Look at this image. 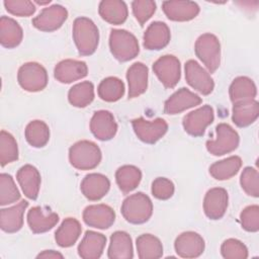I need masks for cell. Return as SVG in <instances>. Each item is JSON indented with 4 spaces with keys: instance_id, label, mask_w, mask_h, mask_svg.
I'll return each instance as SVG.
<instances>
[{
    "instance_id": "17",
    "label": "cell",
    "mask_w": 259,
    "mask_h": 259,
    "mask_svg": "<svg viewBox=\"0 0 259 259\" xmlns=\"http://www.w3.org/2000/svg\"><path fill=\"white\" fill-rule=\"evenodd\" d=\"M90 131L100 141L111 140L117 132V123L113 114L108 110L94 112L90 120Z\"/></svg>"
},
{
    "instance_id": "45",
    "label": "cell",
    "mask_w": 259,
    "mask_h": 259,
    "mask_svg": "<svg viewBox=\"0 0 259 259\" xmlns=\"http://www.w3.org/2000/svg\"><path fill=\"white\" fill-rule=\"evenodd\" d=\"M3 4L12 15L27 17L35 12V5L29 0H5Z\"/></svg>"
},
{
    "instance_id": "4",
    "label": "cell",
    "mask_w": 259,
    "mask_h": 259,
    "mask_svg": "<svg viewBox=\"0 0 259 259\" xmlns=\"http://www.w3.org/2000/svg\"><path fill=\"white\" fill-rule=\"evenodd\" d=\"M109 49L112 56L119 62L133 60L140 52L137 37L125 29H112L110 31Z\"/></svg>"
},
{
    "instance_id": "34",
    "label": "cell",
    "mask_w": 259,
    "mask_h": 259,
    "mask_svg": "<svg viewBox=\"0 0 259 259\" xmlns=\"http://www.w3.org/2000/svg\"><path fill=\"white\" fill-rule=\"evenodd\" d=\"M136 245L140 259H158L163 255V245L154 235L143 234L139 236Z\"/></svg>"
},
{
    "instance_id": "11",
    "label": "cell",
    "mask_w": 259,
    "mask_h": 259,
    "mask_svg": "<svg viewBox=\"0 0 259 259\" xmlns=\"http://www.w3.org/2000/svg\"><path fill=\"white\" fill-rule=\"evenodd\" d=\"M68 18L67 9L60 5L54 4L44 8L37 16L32 19V25L40 31H55L59 29Z\"/></svg>"
},
{
    "instance_id": "24",
    "label": "cell",
    "mask_w": 259,
    "mask_h": 259,
    "mask_svg": "<svg viewBox=\"0 0 259 259\" xmlns=\"http://www.w3.org/2000/svg\"><path fill=\"white\" fill-rule=\"evenodd\" d=\"M148 67L141 63H134L126 72L128 83V99L139 97L144 94L148 88Z\"/></svg>"
},
{
    "instance_id": "9",
    "label": "cell",
    "mask_w": 259,
    "mask_h": 259,
    "mask_svg": "<svg viewBox=\"0 0 259 259\" xmlns=\"http://www.w3.org/2000/svg\"><path fill=\"white\" fill-rule=\"evenodd\" d=\"M132 125L137 137L146 144H155L168 131V124L163 118H156L148 120L143 117L135 118L132 120Z\"/></svg>"
},
{
    "instance_id": "13",
    "label": "cell",
    "mask_w": 259,
    "mask_h": 259,
    "mask_svg": "<svg viewBox=\"0 0 259 259\" xmlns=\"http://www.w3.org/2000/svg\"><path fill=\"white\" fill-rule=\"evenodd\" d=\"M83 221L89 227L105 230L113 225L115 212L107 204H92L86 206L83 210Z\"/></svg>"
},
{
    "instance_id": "15",
    "label": "cell",
    "mask_w": 259,
    "mask_h": 259,
    "mask_svg": "<svg viewBox=\"0 0 259 259\" xmlns=\"http://www.w3.org/2000/svg\"><path fill=\"white\" fill-rule=\"evenodd\" d=\"M202 102V99L187 88H180L175 91L164 104V112L167 114H177L186 109L195 107Z\"/></svg>"
},
{
    "instance_id": "29",
    "label": "cell",
    "mask_w": 259,
    "mask_h": 259,
    "mask_svg": "<svg viewBox=\"0 0 259 259\" xmlns=\"http://www.w3.org/2000/svg\"><path fill=\"white\" fill-rule=\"evenodd\" d=\"M99 15L110 24H122L127 18V6L121 0H103L99 3Z\"/></svg>"
},
{
    "instance_id": "1",
    "label": "cell",
    "mask_w": 259,
    "mask_h": 259,
    "mask_svg": "<svg viewBox=\"0 0 259 259\" xmlns=\"http://www.w3.org/2000/svg\"><path fill=\"white\" fill-rule=\"evenodd\" d=\"M73 39L81 56H90L98 47L99 30L91 19L78 17L73 23Z\"/></svg>"
},
{
    "instance_id": "41",
    "label": "cell",
    "mask_w": 259,
    "mask_h": 259,
    "mask_svg": "<svg viewBox=\"0 0 259 259\" xmlns=\"http://www.w3.org/2000/svg\"><path fill=\"white\" fill-rule=\"evenodd\" d=\"M240 184L242 189L250 196H259V173L257 169L253 167L244 168L241 177Z\"/></svg>"
},
{
    "instance_id": "2",
    "label": "cell",
    "mask_w": 259,
    "mask_h": 259,
    "mask_svg": "<svg viewBox=\"0 0 259 259\" xmlns=\"http://www.w3.org/2000/svg\"><path fill=\"white\" fill-rule=\"evenodd\" d=\"M101 158L99 147L91 141H79L69 149L70 164L78 170H91L96 168Z\"/></svg>"
},
{
    "instance_id": "38",
    "label": "cell",
    "mask_w": 259,
    "mask_h": 259,
    "mask_svg": "<svg viewBox=\"0 0 259 259\" xmlns=\"http://www.w3.org/2000/svg\"><path fill=\"white\" fill-rule=\"evenodd\" d=\"M98 96L107 102L119 100L124 94V84L116 77H107L103 79L97 88Z\"/></svg>"
},
{
    "instance_id": "47",
    "label": "cell",
    "mask_w": 259,
    "mask_h": 259,
    "mask_svg": "<svg viewBox=\"0 0 259 259\" xmlns=\"http://www.w3.org/2000/svg\"><path fill=\"white\" fill-rule=\"evenodd\" d=\"M36 258H45V259H56V258H64V256L61 254V253H59V252H57V251H55V250H45V251H42L41 253H39L37 256H36Z\"/></svg>"
},
{
    "instance_id": "8",
    "label": "cell",
    "mask_w": 259,
    "mask_h": 259,
    "mask_svg": "<svg viewBox=\"0 0 259 259\" xmlns=\"http://www.w3.org/2000/svg\"><path fill=\"white\" fill-rule=\"evenodd\" d=\"M153 71L166 88H174L181 77L180 61L173 55L162 56L153 64Z\"/></svg>"
},
{
    "instance_id": "36",
    "label": "cell",
    "mask_w": 259,
    "mask_h": 259,
    "mask_svg": "<svg viewBox=\"0 0 259 259\" xmlns=\"http://www.w3.org/2000/svg\"><path fill=\"white\" fill-rule=\"evenodd\" d=\"M24 136L27 143L33 148L45 147L50 140L49 125L39 119L30 121L24 131Z\"/></svg>"
},
{
    "instance_id": "12",
    "label": "cell",
    "mask_w": 259,
    "mask_h": 259,
    "mask_svg": "<svg viewBox=\"0 0 259 259\" xmlns=\"http://www.w3.org/2000/svg\"><path fill=\"white\" fill-rule=\"evenodd\" d=\"M185 79L189 86L202 95H208L214 88V82L208 71L196 61L189 60L185 63Z\"/></svg>"
},
{
    "instance_id": "32",
    "label": "cell",
    "mask_w": 259,
    "mask_h": 259,
    "mask_svg": "<svg viewBox=\"0 0 259 259\" xmlns=\"http://www.w3.org/2000/svg\"><path fill=\"white\" fill-rule=\"evenodd\" d=\"M82 232V227L74 218H67L63 221L55 234L57 244L62 248L73 246L79 239Z\"/></svg>"
},
{
    "instance_id": "42",
    "label": "cell",
    "mask_w": 259,
    "mask_h": 259,
    "mask_svg": "<svg viewBox=\"0 0 259 259\" xmlns=\"http://www.w3.org/2000/svg\"><path fill=\"white\" fill-rule=\"evenodd\" d=\"M222 256L226 259H246L248 249L244 243L237 239H227L221 246Z\"/></svg>"
},
{
    "instance_id": "23",
    "label": "cell",
    "mask_w": 259,
    "mask_h": 259,
    "mask_svg": "<svg viewBox=\"0 0 259 259\" xmlns=\"http://www.w3.org/2000/svg\"><path fill=\"white\" fill-rule=\"evenodd\" d=\"M170 38L171 33L168 25L162 21H154L144 33V47L150 51H159L169 44Z\"/></svg>"
},
{
    "instance_id": "18",
    "label": "cell",
    "mask_w": 259,
    "mask_h": 259,
    "mask_svg": "<svg viewBox=\"0 0 259 259\" xmlns=\"http://www.w3.org/2000/svg\"><path fill=\"white\" fill-rule=\"evenodd\" d=\"M59 222V215L48 207L33 206L27 212V224L34 234H41L52 230Z\"/></svg>"
},
{
    "instance_id": "35",
    "label": "cell",
    "mask_w": 259,
    "mask_h": 259,
    "mask_svg": "<svg viewBox=\"0 0 259 259\" xmlns=\"http://www.w3.org/2000/svg\"><path fill=\"white\" fill-rule=\"evenodd\" d=\"M242 167V159L239 156H231L209 166V174L217 180H228L235 176Z\"/></svg>"
},
{
    "instance_id": "28",
    "label": "cell",
    "mask_w": 259,
    "mask_h": 259,
    "mask_svg": "<svg viewBox=\"0 0 259 259\" xmlns=\"http://www.w3.org/2000/svg\"><path fill=\"white\" fill-rule=\"evenodd\" d=\"M109 259H132L134 257L131 236L123 231H116L110 237L107 251Z\"/></svg>"
},
{
    "instance_id": "31",
    "label": "cell",
    "mask_w": 259,
    "mask_h": 259,
    "mask_svg": "<svg viewBox=\"0 0 259 259\" xmlns=\"http://www.w3.org/2000/svg\"><path fill=\"white\" fill-rule=\"evenodd\" d=\"M230 99L234 103L255 99L257 88L252 79L246 76H240L233 80L229 89Z\"/></svg>"
},
{
    "instance_id": "44",
    "label": "cell",
    "mask_w": 259,
    "mask_h": 259,
    "mask_svg": "<svg viewBox=\"0 0 259 259\" xmlns=\"http://www.w3.org/2000/svg\"><path fill=\"white\" fill-rule=\"evenodd\" d=\"M242 228L247 232H258L259 230V206L257 204L245 207L240 214Z\"/></svg>"
},
{
    "instance_id": "16",
    "label": "cell",
    "mask_w": 259,
    "mask_h": 259,
    "mask_svg": "<svg viewBox=\"0 0 259 259\" xmlns=\"http://www.w3.org/2000/svg\"><path fill=\"white\" fill-rule=\"evenodd\" d=\"M229 196L225 188H210L203 199V210L209 220L222 219L228 208Z\"/></svg>"
},
{
    "instance_id": "27",
    "label": "cell",
    "mask_w": 259,
    "mask_h": 259,
    "mask_svg": "<svg viewBox=\"0 0 259 259\" xmlns=\"http://www.w3.org/2000/svg\"><path fill=\"white\" fill-rule=\"evenodd\" d=\"M259 115V103L257 100H247L234 103L232 120L239 127L252 124Z\"/></svg>"
},
{
    "instance_id": "3",
    "label": "cell",
    "mask_w": 259,
    "mask_h": 259,
    "mask_svg": "<svg viewBox=\"0 0 259 259\" xmlns=\"http://www.w3.org/2000/svg\"><path fill=\"white\" fill-rule=\"evenodd\" d=\"M153 213L151 198L143 193L137 192L127 196L121 204V214L126 222L140 225L148 222Z\"/></svg>"
},
{
    "instance_id": "6",
    "label": "cell",
    "mask_w": 259,
    "mask_h": 259,
    "mask_svg": "<svg viewBox=\"0 0 259 259\" xmlns=\"http://www.w3.org/2000/svg\"><path fill=\"white\" fill-rule=\"evenodd\" d=\"M217 136L205 144L206 150L213 156H223L235 151L240 143L238 133L228 123H219L215 127Z\"/></svg>"
},
{
    "instance_id": "37",
    "label": "cell",
    "mask_w": 259,
    "mask_h": 259,
    "mask_svg": "<svg viewBox=\"0 0 259 259\" xmlns=\"http://www.w3.org/2000/svg\"><path fill=\"white\" fill-rule=\"evenodd\" d=\"M94 99V86L90 81L78 83L70 88L68 100L75 107H86Z\"/></svg>"
},
{
    "instance_id": "14",
    "label": "cell",
    "mask_w": 259,
    "mask_h": 259,
    "mask_svg": "<svg viewBox=\"0 0 259 259\" xmlns=\"http://www.w3.org/2000/svg\"><path fill=\"white\" fill-rule=\"evenodd\" d=\"M204 240L195 232H183L175 240L174 248L179 257L196 258L204 251Z\"/></svg>"
},
{
    "instance_id": "5",
    "label": "cell",
    "mask_w": 259,
    "mask_h": 259,
    "mask_svg": "<svg viewBox=\"0 0 259 259\" xmlns=\"http://www.w3.org/2000/svg\"><path fill=\"white\" fill-rule=\"evenodd\" d=\"M194 51L209 73L217 71L221 64V44L214 34H201L195 41Z\"/></svg>"
},
{
    "instance_id": "30",
    "label": "cell",
    "mask_w": 259,
    "mask_h": 259,
    "mask_svg": "<svg viewBox=\"0 0 259 259\" xmlns=\"http://www.w3.org/2000/svg\"><path fill=\"white\" fill-rule=\"evenodd\" d=\"M23 37L21 26L16 20L8 16L0 18V42L4 48L13 49L17 47Z\"/></svg>"
},
{
    "instance_id": "7",
    "label": "cell",
    "mask_w": 259,
    "mask_h": 259,
    "mask_svg": "<svg viewBox=\"0 0 259 259\" xmlns=\"http://www.w3.org/2000/svg\"><path fill=\"white\" fill-rule=\"evenodd\" d=\"M17 81L22 89L28 92L41 91L48 85L47 70L38 63L23 64L17 73Z\"/></svg>"
},
{
    "instance_id": "33",
    "label": "cell",
    "mask_w": 259,
    "mask_h": 259,
    "mask_svg": "<svg viewBox=\"0 0 259 259\" xmlns=\"http://www.w3.org/2000/svg\"><path fill=\"white\" fill-rule=\"evenodd\" d=\"M115 180L118 188L124 194L137 188L142 180L141 170L134 165H123L115 172Z\"/></svg>"
},
{
    "instance_id": "46",
    "label": "cell",
    "mask_w": 259,
    "mask_h": 259,
    "mask_svg": "<svg viewBox=\"0 0 259 259\" xmlns=\"http://www.w3.org/2000/svg\"><path fill=\"white\" fill-rule=\"evenodd\" d=\"M174 184L166 177H158L152 182V194L160 200H166L174 194Z\"/></svg>"
},
{
    "instance_id": "10",
    "label": "cell",
    "mask_w": 259,
    "mask_h": 259,
    "mask_svg": "<svg viewBox=\"0 0 259 259\" xmlns=\"http://www.w3.org/2000/svg\"><path fill=\"white\" fill-rule=\"evenodd\" d=\"M214 119L213 108L210 105H203L187 113L182 120L184 131L192 137H201L205 128Z\"/></svg>"
},
{
    "instance_id": "43",
    "label": "cell",
    "mask_w": 259,
    "mask_h": 259,
    "mask_svg": "<svg viewBox=\"0 0 259 259\" xmlns=\"http://www.w3.org/2000/svg\"><path fill=\"white\" fill-rule=\"evenodd\" d=\"M134 16L141 25H144L155 13L156 3L152 0H135L132 2Z\"/></svg>"
},
{
    "instance_id": "20",
    "label": "cell",
    "mask_w": 259,
    "mask_h": 259,
    "mask_svg": "<svg viewBox=\"0 0 259 259\" xmlns=\"http://www.w3.org/2000/svg\"><path fill=\"white\" fill-rule=\"evenodd\" d=\"M88 74V67L85 62L67 59L58 63L54 70L55 78L64 84L83 79Z\"/></svg>"
},
{
    "instance_id": "39",
    "label": "cell",
    "mask_w": 259,
    "mask_h": 259,
    "mask_svg": "<svg viewBox=\"0 0 259 259\" xmlns=\"http://www.w3.org/2000/svg\"><path fill=\"white\" fill-rule=\"evenodd\" d=\"M18 159V147L14 137L6 131L0 133V164L2 167Z\"/></svg>"
},
{
    "instance_id": "22",
    "label": "cell",
    "mask_w": 259,
    "mask_h": 259,
    "mask_svg": "<svg viewBox=\"0 0 259 259\" xmlns=\"http://www.w3.org/2000/svg\"><path fill=\"white\" fill-rule=\"evenodd\" d=\"M16 180L27 198L31 200L37 198L41 179L38 170L34 166L26 164L20 167L16 173Z\"/></svg>"
},
{
    "instance_id": "40",
    "label": "cell",
    "mask_w": 259,
    "mask_h": 259,
    "mask_svg": "<svg viewBox=\"0 0 259 259\" xmlns=\"http://www.w3.org/2000/svg\"><path fill=\"white\" fill-rule=\"evenodd\" d=\"M20 198V193L11 175L0 174V204L7 205L16 202Z\"/></svg>"
},
{
    "instance_id": "21",
    "label": "cell",
    "mask_w": 259,
    "mask_h": 259,
    "mask_svg": "<svg viewBox=\"0 0 259 259\" xmlns=\"http://www.w3.org/2000/svg\"><path fill=\"white\" fill-rule=\"evenodd\" d=\"M109 188V179L100 173H90L86 175L80 185V189L83 195L91 201L101 199L107 194Z\"/></svg>"
},
{
    "instance_id": "19",
    "label": "cell",
    "mask_w": 259,
    "mask_h": 259,
    "mask_svg": "<svg viewBox=\"0 0 259 259\" xmlns=\"http://www.w3.org/2000/svg\"><path fill=\"white\" fill-rule=\"evenodd\" d=\"M162 9L168 19L173 21H189L199 13V6L193 1H164Z\"/></svg>"
},
{
    "instance_id": "25",
    "label": "cell",
    "mask_w": 259,
    "mask_h": 259,
    "mask_svg": "<svg viewBox=\"0 0 259 259\" xmlns=\"http://www.w3.org/2000/svg\"><path fill=\"white\" fill-rule=\"evenodd\" d=\"M28 206L26 200H21L19 203L2 208L0 210V227L1 230L5 233H16L23 226V214Z\"/></svg>"
},
{
    "instance_id": "26",
    "label": "cell",
    "mask_w": 259,
    "mask_h": 259,
    "mask_svg": "<svg viewBox=\"0 0 259 259\" xmlns=\"http://www.w3.org/2000/svg\"><path fill=\"white\" fill-rule=\"evenodd\" d=\"M106 244L103 234L87 231L78 246V254L83 259H98L101 257Z\"/></svg>"
}]
</instances>
